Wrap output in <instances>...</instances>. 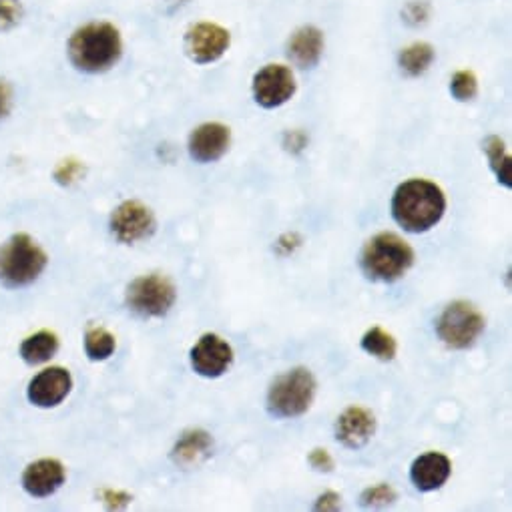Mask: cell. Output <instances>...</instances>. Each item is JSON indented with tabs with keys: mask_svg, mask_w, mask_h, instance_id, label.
Returning <instances> with one entry per match:
<instances>
[{
	"mask_svg": "<svg viewBox=\"0 0 512 512\" xmlns=\"http://www.w3.org/2000/svg\"><path fill=\"white\" fill-rule=\"evenodd\" d=\"M191 366L203 378H219L233 364L231 346L217 334H203L191 348Z\"/></svg>",
	"mask_w": 512,
	"mask_h": 512,
	"instance_id": "11",
	"label": "cell"
},
{
	"mask_svg": "<svg viewBox=\"0 0 512 512\" xmlns=\"http://www.w3.org/2000/svg\"><path fill=\"white\" fill-rule=\"evenodd\" d=\"M294 145V149H304L306 147V135L300 131H292L286 135V147Z\"/></svg>",
	"mask_w": 512,
	"mask_h": 512,
	"instance_id": "32",
	"label": "cell"
},
{
	"mask_svg": "<svg viewBox=\"0 0 512 512\" xmlns=\"http://www.w3.org/2000/svg\"><path fill=\"white\" fill-rule=\"evenodd\" d=\"M125 300L129 310L141 318H163L177 300V288L169 278L149 274L129 284Z\"/></svg>",
	"mask_w": 512,
	"mask_h": 512,
	"instance_id": "6",
	"label": "cell"
},
{
	"mask_svg": "<svg viewBox=\"0 0 512 512\" xmlns=\"http://www.w3.org/2000/svg\"><path fill=\"white\" fill-rule=\"evenodd\" d=\"M362 350L382 362H390L396 358V352H398V344L394 340L392 334L384 332L382 328H372L364 334L362 342H360Z\"/></svg>",
	"mask_w": 512,
	"mask_h": 512,
	"instance_id": "21",
	"label": "cell"
},
{
	"mask_svg": "<svg viewBox=\"0 0 512 512\" xmlns=\"http://www.w3.org/2000/svg\"><path fill=\"white\" fill-rule=\"evenodd\" d=\"M402 17L412 27L424 25L428 21V17H430V7H428V3H424V0H412V3H408L404 7Z\"/></svg>",
	"mask_w": 512,
	"mask_h": 512,
	"instance_id": "27",
	"label": "cell"
},
{
	"mask_svg": "<svg viewBox=\"0 0 512 512\" xmlns=\"http://www.w3.org/2000/svg\"><path fill=\"white\" fill-rule=\"evenodd\" d=\"M155 229V215L141 201H123L111 215V233L119 243L125 245L149 239Z\"/></svg>",
	"mask_w": 512,
	"mask_h": 512,
	"instance_id": "10",
	"label": "cell"
},
{
	"mask_svg": "<svg viewBox=\"0 0 512 512\" xmlns=\"http://www.w3.org/2000/svg\"><path fill=\"white\" fill-rule=\"evenodd\" d=\"M396 500V490L390 484H378L362 494V504L364 506H388Z\"/></svg>",
	"mask_w": 512,
	"mask_h": 512,
	"instance_id": "26",
	"label": "cell"
},
{
	"mask_svg": "<svg viewBox=\"0 0 512 512\" xmlns=\"http://www.w3.org/2000/svg\"><path fill=\"white\" fill-rule=\"evenodd\" d=\"M73 388V376L67 368L61 366H51L43 372H39L31 382H29V402L35 404L37 408H55L59 406Z\"/></svg>",
	"mask_w": 512,
	"mask_h": 512,
	"instance_id": "12",
	"label": "cell"
},
{
	"mask_svg": "<svg viewBox=\"0 0 512 512\" xmlns=\"http://www.w3.org/2000/svg\"><path fill=\"white\" fill-rule=\"evenodd\" d=\"M452 474V462L442 452H426L410 466V480L422 492L438 490Z\"/></svg>",
	"mask_w": 512,
	"mask_h": 512,
	"instance_id": "16",
	"label": "cell"
},
{
	"mask_svg": "<svg viewBox=\"0 0 512 512\" xmlns=\"http://www.w3.org/2000/svg\"><path fill=\"white\" fill-rule=\"evenodd\" d=\"M25 19L23 0H0V33L15 31Z\"/></svg>",
	"mask_w": 512,
	"mask_h": 512,
	"instance_id": "25",
	"label": "cell"
},
{
	"mask_svg": "<svg viewBox=\"0 0 512 512\" xmlns=\"http://www.w3.org/2000/svg\"><path fill=\"white\" fill-rule=\"evenodd\" d=\"M484 151L488 155V161H490V167L492 171L496 173L498 177V183H502L504 187H512V181H510V169H512V159L510 155L506 153V147H504V141L496 135L488 137L484 141Z\"/></svg>",
	"mask_w": 512,
	"mask_h": 512,
	"instance_id": "22",
	"label": "cell"
},
{
	"mask_svg": "<svg viewBox=\"0 0 512 512\" xmlns=\"http://www.w3.org/2000/svg\"><path fill=\"white\" fill-rule=\"evenodd\" d=\"M374 434H376V416L362 406H352L344 410L336 422L338 442H342L346 448H352V450L366 446Z\"/></svg>",
	"mask_w": 512,
	"mask_h": 512,
	"instance_id": "15",
	"label": "cell"
},
{
	"mask_svg": "<svg viewBox=\"0 0 512 512\" xmlns=\"http://www.w3.org/2000/svg\"><path fill=\"white\" fill-rule=\"evenodd\" d=\"M185 53L197 65H213L231 47V33L219 23L199 21L185 31Z\"/></svg>",
	"mask_w": 512,
	"mask_h": 512,
	"instance_id": "9",
	"label": "cell"
},
{
	"mask_svg": "<svg viewBox=\"0 0 512 512\" xmlns=\"http://www.w3.org/2000/svg\"><path fill=\"white\" fill-rule=\"evenodd\" d=\"M484 316L468 302H452L436 322V334L452 350H468L484 332Z\"/></svg>",
	"mask_w": 512,
	"mask_h": 512,
	"instance_id": "7",
	"label": "cell"
},
{
	"mask_svg": "<svg viewBox=\"0 0 512 512\" xmlns=\"http://www.w3.org/2000/svg\"><path fill=\"white\" fill-rule=\"evenodd\" d=\"M436 51L430 43L416 41L398 53V67L406 77H422L434 63Z\"/></svg>",
	"mask_w": 512,
	"mask_h": 512,
	"instance_id": "18",
	"label": "cell"
},
{
	"mask_svg": "<svg viewBox=\"0 0 512 512\" xmlns=\"http://www.w3.org/2000/svg\"><path fill=\"white\" fill-rule=\"evenodd\" d=\"M171 3H179V5H183V3H187V0H171Z\"/></svg>",
	"mask_w": 512,
	"mask_h": 512,
	"instance_id": "33",
	"label": "cell"
},
{
	"mask_svg": "<svg viewBox=\"0 0 512 512\" xmlns=\"http://www.w3.org/2000/svg\"><path fill=\"white\" fill-rule=\"evenodd\" d=\"M229 145H231V129L215 121L195 127L187 141L189 155L197 163L219 161L227 153Z\"/></svg>",
	"mask_w": 512,
	"mask_h": 512,
	"instance_id": "13",
	"label": "cell"
},
{
	"mask_svg": "<svg viewBox=\"0 0 512 512\" xmlns=\"http://www.w3.org/2000/svg\"><path fill=\"white\" fill-rule=\"evenodd\" d=\"M117 350L115 336L105 328H89L85 334V354L93 362L109 360Z\"/></svg>",
	"mask_w": 512,
	"mask_h": 512,
	"instance_id": "23",
	"label": "cell"
},
{
	"mask_svg": "<svg viewBox=\"0 0 512 512\" xmlns=\"http://www.w3.org/2000/svg\"><path fill=\"white\" fill-rule=\"evenodd\" d=\"M57 352H59V338H57V334H53L49 330H41V332L29 336L19 348L21 358L31 366L49 362Z\"/></svg>",
	"mask_w": 512,
	"mask_h": 512,
	"instance_id": "19",
	"label": "cell"
},
{
	"mask_svg": "<svg viewBox=\"0 0 512 512\" xmlns=\"http://www.w3.org/2000/svg\"><path fill=\"white\" fill-rule=\"evenodd\" d=\"M298 91L296 75L290 67L270 63L262 67L251 79L253 101L264 109H278L294 99Z\"/></svg>",
	"mask_w": 512,
	"mask_h": 512,
	"instance_id": "8",
	"label": "cell"
},
{
	"mask_svg": "<svg viewBox=\"0 0 512 512\" xmlns=\"http://www.w3.org/2000/svg\"><path fill=\"white\" fill-rule=\"evenodd\" d=\"M49 264L45 249L27 233L13 235L0 247V282L7 288H27L41 278Z\"/></svg>",
	"mask_w": 512,
	"mask_h": 512,
	"instance_id": "4",
	"label": "cell"
},
{
	"mask_svg": "<svg viewBox=\"0 0 512 512\" xmlns=\"http://www.w3.org/2000/svg\"><path fill=\"white\" fill-rule=\"evenodd\" d=\"M450 93L456 101L466 103L472 101L478 95V79L472 71L464 69V71H456L450 79Z\"/></svg>",
	"mask_w": 512,
	"mask_h": 512,
	"instance_id": "24",
	"label": "cell"
},
{
	"mask_svg": "<svg viewBox=\"0 0 512 512\" xmlns=\"http://www.w3.org/2000/svg\"><path fill=\"white\" fill-rule=\"evenodd\" d=\"M326 39L324 33L314 25H304L288 41V57L300 69H314L324 55Z\"/></svg>",
	"mask_w": 512,
	"mask_h": 512,
	"instance_id": "17",
	"label": "cell"
},
{
	"mask_svg": "<svg viewBox=\"0 0 512 512\" xmlns=\"http://www.w3.org/2000/svg\"><path fill=\"white\" fill-rule=\"evenodd\" d=\"M67 480V470L57 458H41L23 472V488L33 498H47L55 494Z\"/></svg>",
	"mask_w": 512,
	"mask_h": 512,
	"instance_id": "14",
	"label": "cell"
},
{
	"mask_svg": "<svg viewBox=\"0 0 512 512\" xmlns=\"http://www.w3.org/2000/svg\"><path fill=\"white\" fill-rule=\"evenodd\" d=\"M446 211L444 191L426 179L398 185L392 197V217L408 233H426L440 223Z\"/></svg>",
	"mask_w": 512,
	"mask_h": 512,
	"instance_id": "2",
	"label": "cell"
},
{
	"mask_svg": "<svg viewBox=\"0 0 512 512\" xmlns=\"http://www.w3.org/2000/svg\"><path fill=\"white\" fill-rule=\"evenodd\" d=\"M123 35L109 21H89L77 27L67 41L69 63L85 75H103L123 57Z\"/></svg>",
	"mask_w": 512,
	"mask_h": 512,
	"instance_id": "1",
	"label": "cell"
},
{
	"mask_svg": "<svg viewBox=\"0 0 512 512\" xmlns=\"http://www.w3.org/2000/svg\"><path fill=\"white\" fill-rule=\"evenodd\" d=\"M340 494H336V492H326V494H322L320 498H318V502H316V510H336V508H340Z\"/></svg>",
	"mask_w": 512,
	"mask_h": 512,
	"instance_id": "31",
	"label": "cell"
},
{
	"mask_svg": "<svg viewBox=\"0 0 512 512\" xmlns=\"http://www.w3.org/2000/svg\"><path fill=\"white\" fill-rule=\"evenodd\" d=\"M81 173H83V165H81L79 161H71V159H69V161H65V163H61V165L57 167L55 177H57L61 183H71V181L79 179Z\"/></svg>",
	"mask_w": 512,
	"mask_h": 512,
	"instance_id": "29",
	"label": "cell"
},
{
	"mask_svg": "<svg viewBox=\"0 0 512 512\" xmlns=\"http://www.w3.org/2000/svg\"><path fill=\"white\" fill-rule=\"evenodd\" d=\"M13 103H15V91L13 85L5 79H0V121L7 119L13 111Z\"/></svg>",
	"mask_w": 512,
	"mask_h": 512,
	"instance_id": "28",
	"label": "cell"
},
{
	"mask_svg": "<svg viewBox=\"0 0 512 512\" xmlns=\"http://www.w3.org/2000/svg\"><path fill=\"white\" fill-rule=\"evenodd\" d=\"M308 462L318 470V472H332L334 470V458L330 456L328 450L324 448H316L310 456Z\"/></svg>",
	"mask_w": 512,
	"mask_h": 512,
	"instance_id": "30",
	"label": "cell"
},
{
	"mask_svg": "<svg viewBox=\"0 0 512 512\" xmlns=\"http://www.w3.org/2000/svg\"><path fill=\"white\" fill-rule=\"evenodd\" d=\"M360 266L372 282L392 284L410 272L414 266V251L400 235L384 231L364 245Z\"/></svg>",
	"mask_w": 512,
	"mask_h": 512,
	"instance_id": "3",
	"label": "cell"
},
{
	"mask_svg": "<svg viewBox=\"0 0 512 512\" xmlns=\"http://www.w3.org/2000/svg\"><path fill=\"white\" fill-rule=\"evenodd\" d=\"M211 446H213V442H211V436H209L207 432H203V430H189V432H185V434L181 436V440L175 444V448H173V460H175L177 464H183V466L193 464V462H197L199 458L209 456Z\"/></svg>",
	"mask_w": 512,
	"mask_h": 512,
	"instance_id": "20",
	"label": "cell"
},
{
	"mask_svg": "<svg viewBox=\"0 0 512 512\" xmlns=\"http://www.w3.org/2000/svg\"><path fill=\"white\" fill-rule=\"evenodd\" d=\"M316 396V378L308 368H296L270 386L268 412L276 418H298L306 414Z\"/></svg>",
	"mask_w": 512,
	"mask_h": 512,
	"instance_id": "5",
	"label": "cell"
}]
</instances>
